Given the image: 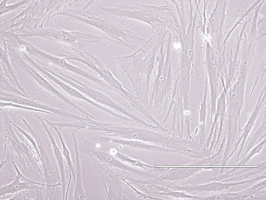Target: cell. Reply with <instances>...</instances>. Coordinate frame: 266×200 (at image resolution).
<instances>
[{
    "label": "cell",
    "instance_id": "cell-1",
    "mask_svg": "<svg viewBox=\"0 0 266 200\" xmlns=\"http://www.w3.org/2000/svg\"><path fill=\"white\" fill-rule=\"evenodd\" d=\"M167 34L166 30L159 31L133 53L117 58L120 67L131 81L136 96L144 105L148 102L150 78L157 53Z\"/></svg>",
    "mask_w": 266,
    "mask_h": 200
},
{
    "label": "cell",
    "instance_id": "cell-2",
    "mask_svg": "<svg viewBox=\"0 0 266 200\" xmlns=\"http://www.w3.org/2000/svg\"><path fill=\"white\" fill-rule=\"evenodd\" d=\"M172 37L162 44L157 56L155 68L149 84L148 109L160 111L165 105L174 83L177 84L178 69H174Z\"/></svg>",
    "mask_w": 266,
    "mask_h": 200
},
{
    "label": "cell",
    "instance_id": "cell-3",
    "mask_svg": "<svg viewBox=\"0 0 266 200\" xmlns=\"http://www.w3.org/2000/svg\"><path fill=\"white\" fill-rule=\"evenodd\" d=\"M99 8L103 11L117 16L142 21L150 25L155 31L164 29L171 31L175 26L171 10L166 4L160 6L139 4H121L113 8L99 7Z\"/></svg>",
    "mask_w": 266,
    "mask_h": 200
},
{
    "label": "cell",
    "instance_id": "cell-4",
    "mask_svg": "<svg viewBox=\"0 0 266 200\" xmlns=\"http://www.w3.org/2000/svg\"><path fill=\"white\" fill-rule=\"evenodd\" d=\"M84 24L99 29L103 33L106 39L134 52L146 42L144 38L133 33L108 18L99 15L91 11L88 12L83 20Z\"/></svg>",
    "mask_w": 266,
    "mask_h": 200
},
{
    "label": "cell",
    "instance_id": "cell-5",
    "mask_svg": "<svg viewBox=\"0 0 266 200\" xmlns=\"http://www.w3.org/2000/svg\"><path fill=\"white\" fill-rule=\"evenodd\" d=\"M84 63L94 71L112 89L125 98L130 103L134 102L136 97L129 89L120 82L114 76L108 66L93 56L86 59Z\"/></svg>",
    "mask_w": 266,
    "mask_h": 200
},
{
    "label": "cell",
    "instance_id": "cell-6",
    "mask_svg": "<svg viewBox=\"0 0 266 200\" xmlns=\"http://www.w3.org/2000/svg\"><path fill=\"white\" fill-rule=\"evenodd\" d=\"M194 31L190 28L180 32L177 39L180 43L179 69L184 74L191 73L194 55Z\"/></svg>",
    "mask_w": 266,
    "mask_h": 200
},
{
    "label": "cell",
    "instance_id": "cell-7",
    "mask_svg": "<svg viewBox=\"0 0 266 200\" xmlns=\"http://www.w3.org/2000/svg\"><path fill=\"white\" fill-rule=\"evenodd\" d=\"M205 54L206 75L209 82L211 92V115H213L216 111L220 75L217 66L214 51L212 47L208 43L206 44Z\"/></svg>",
    "mask_w": 266,
    "mask_h": 200
},
{
    "label": "cell",
    "instance_id": "cell-8",
    "mask_svg": "<svg viewBox=\"0 0 266 200\" xmlns=\"http://www.w3.org/2000/svg\"><path fill=\"white\" fill-rule=\"evenodd\" d=\"M0 101L9 102L20 104L33 108L47 111L54 115L63 117L73 119L79 121H84L86 119L67 111L55 108L47 105L32 100L31 98L22 97L18 95L7 93L0 92Z\"/></svg>",
    "mask_w": 266,
    "mask_h": 200
},
{
    "label": "cell",
    "instance_id": "cell-9",
    "mask_svg": "<svg viewBox=\"0 0 266 200\" xmlns=\"http://www.w3.org/2000/svg\"><path fill=\"white\" fill-rule=\"evenodd\" d=\"M107 134L128 138L156 142L158 133L142 128L120 124L107 123Z\"/></svg>",
    "mask_w": 266,
    "mask_h": 200
},
{
    "label": "cell",
    "instance_id": "cell-10",
    "mask_svg": "<svg viewBox=\"0 0 266 200\" xmlns=\"http://www.w3.org/2000/svg\"><path fill=\"white\" fill-rule=\"evenodd\" d=\"M12 163L17 172V175L12 182L0 188V196L9 194L15 193L27 189H39L44 191V189L40 188L38 185L46 186L45 184L36 182L26 178L20 172L15 163L13 162Z\"/></svg>",
    "mask_w": 266,
    "mask_h": 200
},
{
    "label": "cell",
    "instance_id": "cell-11",
    "mask_svg": "<svg viewBox=\"0 0 266 200\" xmlns=\"http://www.w3.org/2000/svg\"><path fill=\"white\" fill-rule=\"evenodd\" d=\"M265 98L266 85H265L260 93L258 99L254 109L251 114L244 127L241 130V131L242 132V135L238 139L234 148L229 154V156H232L234 152L237 150L239 144L242 140L241 147L237 156L236 163L238 161L239 157L242 150L246 138L255 124L259 111L263 104Z\"/></svg>",
    "mask_w": 266,
    "mask_h": 200
},
{
    "label": "cell",
    "instance_id": "cell-12",
    "mask_svg": "<svg viewBox=\"0 0 266 200\" xmlns=\"http://www.w3.org/2000/svg\"><path fill=\"white\" fill-rule=\"evenodd\" d=\"M25 69L29 76L43 88L62 101L70 107L79 111L82 110L81 108L55 88L37 71L29 66H27Z\"/></svg>",
    "mask_w": 266,
    "mask_h": 200
},
{
    "label": "cell",
    "instance_id": "cell-13",
    "mask_svg": "<svg viewBox=\"0 0 266 200\" xmlns=\"http://www.w3.org/2000/svg\"><path fill=\"white\" fill-rule=\"evenodd\" d=\"M71 133L75 147L76 159V178L74 184V199L75 200H84L87 196V194L84 191L83 186L82 179L81 173L80 160L79 149L78 144L76 137L77 129L75 128L70 129Z\"/></svg>",
    "mask_w": 266,
    "mask_h": 200
},
{
    "label": "cell",
    "instance_id": "cell-14",
    "mask_svg": "<svg viewBox=\"0 0 266 200\" xmlns=\"http://www.w3.org/2000/svg\"><path fill=\"white\" fill-rule=\"evenodd\" d=\"M39 120L42 124L49 137L53 149V151L56 160L58 163L61 177L60 182L61 183L62 198L64 200L65 199V195L66 192V182L65 170L62 155L56 143L53 132L48 127L46 124V122L42 118H40Z\"/></svg>",
    "mask_w": 266,
    "mask_h": 200
},
{
    "label": "cell",
    "instance_id": "cell-15",
    "mask_svg": "<svg viewBox=\"0 0 266 200\" xmlns=\"http://www.w3.org/2000/svg\"><path fill=\"white\" fill-rule=\"evenodd\" d=\"M201 169L196 167H181L169 168L161 176L163 180L177 182L193 176Z\"/></svg>",
    "mask_w": 266,
    "mask_h": 200
},
{
    "label": "cell",
    "instance_id": "cell-16",
    "mask_svg": "<svg viewBox=\"0 0 266 200\" xmlns=\"http://www.w3.org/2000/svg\"><path fill=\"white\" fill-rule=\"evenodd\" d=\"M41 58L65 70L83 76L89 80H91L93 78V76L91 73L79 67L75 66L68 63L65 59L54 56L44 52L41 54Z\"/></svg>",
    "mask_w": 266,
    "mask_h": 200
},
{
    "label": "cell",
    "instance_id": "cell-17",
    "mask_svg": "<svg viewBox=\"0 0 266 200\" xmlns=\"http://www.w3.org/2000/svg\"><path fill=\"white\" fill-rule=\"evenodd\" d=\"M61 89L71 96L84 100L114 117L117 115V113L115 111L90 99L79 91L66 83H65Z\"/></svg>",
    "mask_w": 266,
    "mask_h": 200
},
{
    "label": "cell",
    "instance_id": "cell-18",
    "mask_svg": "<svg viewBox=\"0 0 266 200\" xmlns=\"http://www.w3.org/2000/svg\"><path fill=\"white\" fill-rule=\"evenodd\" d=\"M42 118L47 124L52 127L55 130L58 136V137L61 142L63 154L66 160L70 176L68 188L67 189V191H68L69 185L72 177L73 178L74 184L75 182L76 178V173L75 172V167L74 166L71 160L70 152L63 140L61 134L60 132V130L57 127V126L53 124L52 123V122L49 121L43 117H42Z\"/></svg>",
    "mask_w": 266,
    "mask_h": 200
},
{
    "label": "cell",
    "instance_id": "cell-19",
    "mask_svg": "<svg viewBox=\"0 0 266 200\" xmlns=\"http://www.w3.org/2000/svg\"><path fill=\"white\" fill-rule=\"evenodd\" d=\"M8 132L6 134L10 138V141L12 149L18 156L28 155L29 154V149L27 146L23 143L17 138L14 131L11 127L8 125Z\"/></svg>",
    "mask_w": 266,
    "mask_h": 200
},
{
    "label": "cell",
    "instance_id": "cell-20",
    "mask_svg": "<svg viewBox=\"0 0 266 200\" xmlns=\"http://www.w3.org/2000/svg\"><path fill=\"white\" fill-rule=\"evenodd\" d=\"M163 189L164 190V192L159 193V194L177 198L203 200V197L199 196L193 195L183 191L170 189L168 188H164Z\"/></svg>",
    "mask_w": 266,
    "mask_h": 200
},
{
    "label": "cell",
    "instance_id": "cell-21",
    "mask_svg": "<svg viewBox=\"0 0 266 200\" xmlns=\"http://www.w3.org/2000/svg\"><path fill=\"white\" fill-rule=\"evenodd\" d=\"M208 80L206 76V84L203 98L201 105L200 111V124L203 131L204 130L205 125V119L206 115V96L207 91Z\"/></svg>",
    "mask_w": 266,
    "mask_h": 200
},
{
    "label": "cell",
    "instance_id": "cell-22",
    "mask_svg": "<svg viewBox=\"0 0 266 200\" xmlns=\"http://www.w3.org/2000/svg\"><path fill=\"white\" fill-rule=\"evenodd\" d=\"M0 107H10L17 108L29 111L41 112L45 113H47L50 115H54V114L53 113L47 111L38 109L30 107L25 105L11 102L0 101Z\"/></svg>",
    "mask_w": 266,
    "mask_h": 200
},
{
    "label": "cell",
    "instance_id": "cell-23",
    "mask_svg": "<svg viewBox=\"0 0 266 200\" xmlns=\"http://www.w3.org/2000/svg\"><path fill=\"white\" fill-rule=\"evenodd\" d=\"M266 138L257 144L249 153L237 164L238 165H243L245 164L255 154L259 153L266 144Z\"/></svg>",
    "mask_w": 266,
    "mask_h": 200
},
{
    "label": "cell",
    "instance_id": "cell-24",
    "mask_svg": "<svg viewBox=\"0 0 266 200\" xmlns=\"http://www.w3.org/2000/svg\"><path fill=\"white\" fill-rule=\"evenodd\" d=\"M33 189H27L23 190L15 193L14 195L8 200H30L32 198H31L33 194L32 192Z\"/></svg>",
    "mask_w": 266,
    "mask_h": 200
},
{
    "label": "cell",
    "instance_id": "cell-25",
    "mask_svg": "<svg viewBox=\"0 0 266 200\" xmlns=\"http://www.w3.org/2000/svg\"><path fill=\"white\" fill-rule=\"evenodd\" d=\"M166 4V5H167L169 7V6L168 5H167V4ZM171 12H172V14H173V12H172V11H171ZM175 27H176V24H175V27L173 29V30H171V31H174V29H175Z\"/></svg>",
    "mask_w": 266,
    "mask_h": 200
},
{
    "label": "cell",
    "instance_id": "cell-26",
    "mask_svg": "<svg viewBox=\"0 0 266 200\" xmlns=\"http://www.w3.org/2000/svg\"><path fill=\"white\" fill-rule=\"evenodd\" d=\"M169 7H170V6H169ZM170 9H171V8H170ZM171 11H172V10H171ZM172 12H173V11H172ZM175 29H176V27H175ZM175 29L174 31L175 30ZM171 31V32H172V31Z\"/></svg>",
    "mask_w": 266,
    "mask_h": 200
}]
</instances>
